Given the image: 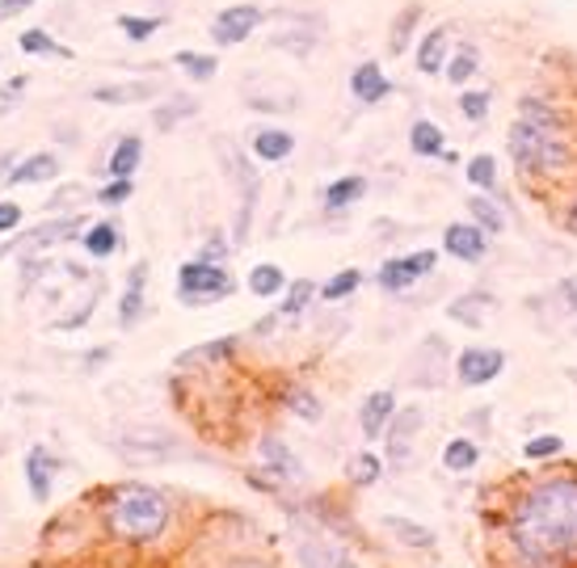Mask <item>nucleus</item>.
<instances>
[{"label":"nucleus","instance_id":"11","mask_svg":"<svg viewBox=\"0 0 577 568\" xmlns=\"http://www.w3.org/2000/svg\"><path fill=\"white\" fill-rule=\"evenodd\" d=\"M115 450L127 455L131 463H165V459L182 455V443L173 434H119Z\"/></svg>","mask_w":577,"mask_h":568},{"label":"nucleus","instance_id":"1","mask_svg":"<svg viewBox=\"0 0 577 568\" xmlns=\"http://www.w3.org/2000/svg\"><path fill=\"white\" fill-rule=\"evenodd\" d=\"M505 539L527 565L577 560V472L540 476L505 505Z\"/></svg>","mask_w":577,"mask_h":568},{"label":"nucleus","instance_id":"14","mask_svg":"<svg viewBox=\"0 0 577 568\" xmlns=\"http://www.w3.org/2000/svg\"><path fill=\"white\" fill-rule=\"evenodd\" d=\"M396 417V392L392 387H380V392H367L359 404V429L367 443H380Z\"/></svg>","mask_w":577,"mask_h":568},{"label":"nucleus","instance_id":"35","mask_svg":"<svg viewBox=\"0 0 577 568\" xmlns=\"http://www.w3.org/2000/svg\"><path fill=\"white\" fill-rule=\"evenodd\" d=\"M477 72H481V51L472 47V43H464V47L451 51V59H447L443 76H447V85H459V89H464Z\"/></svg>","mask_w":577,"mask_h":568},{"label":"nucleus","instance_id":"23","mask_svg":"<svg viewBox=\"0 0 577 568\" xmlns=\"http://www.w3.org/2000/svg\"><path fill=\"white\" fill-rule=\"evenodd\" d=\"M144 291H148V261H140V265L127 270V286H122V299H119L122 329H131V325L144 316Z\"/></svg>","mask_w":577,"mask_h":568},{"label":"nucleus","instance_id":"17","mask_svg":"<svg viewBox=\"0 0 577 568\" xmlns=\"http://www.w3.org/2000/svg\"><path fill=\"white\" fill-rule=\"evenodd\" d=\"M55 472H59V459L51 455L47 447H30L25 450V489L39 505L51 501V489H55Z\"/></svg>","mask_w":577,"mask_h":568},{"label":"nucleus","instance_id":"27","mask_svg":"<svg viewBox=\"0 0 577 568\" xmlns=\"http://www.w3.org/2000/svg\"><path fill=\"white\" fill-rule=\"evenodd\" d=\"M489 308H493V295H489V291H468V295H459L456 304H447V316H451L456 325H464V329H481Z\"/></svg>","mask_w":577,"mask_h":568},{"label":"nucleus","instance_id":"5","mask_svg":"<svg viewBox=\"0 0 577 568\" xmlns=\"http://www.w3.org/2000/svg\"><path fill=\"white\" fill-rule=\"evenodd\" d=\"M237 291V278L219 265V261L194 258L177 270V299L186 308H207V304H224Z\"/></svg>","mask_w":577,"mask_h":568},{"label":"nucleus","instance_id":"41","mask_svg":"<svg viewBox=\"0 0 577 568\" xmlns=\"http://www.w3.org/2000/svg\"><path fill=\"white\" fill-rule=\"evenodd\" d=\"M161 25H165V18H156V13H122L119 18V34H127L131 43H148L152 34H161Z\"/></svg>","mask_w":577,"mask_h":568},{"label":"nucleus","instance_id":"25","mask_svg":"<svg viewBox=\"0 0 577 568\" xmlns=\"http://www.w3.org/2000/svg\"><path fill=\"white\" fill-rule=\"evenodd\" d=\"M325 211H350L355 203H362L367 198V177L362 173H346V177H334L329 186H325Z\"/></svg>","mask_w":577,"mask_h":568},{"label":"nucleus","instance_id":"46","mask_svg":"<svg viewBox=\"0 0 577 568\" xmlns=\"http://www.w3.org/2000/svg\"><path fill=\"white\" fill-rule=\"evenodd\" d=\"M85 198H89V194H85V186H59L55 189V194H51V211L59 215H73V211H80V207H85Z\"/></svg>","mask_w":577,"mask_h":568},{"label":"nucleus","instance_id":"8","mask_svg":"<svg viewBox=\"0 0 577 568\" xmlns=\"http://www.w3.org/2000/svg\"><path fill=\"white\" fill-rule=\"evenodd\" d=\"M85 215L73 211V215H51L43 219L39 228H30L22 240H13V244H0V253H9V249H22V253H47L51 244H64V240H76L85 237Z\"/></svg>","mask_w":577,"mask_h":568},{"label":"nucleus","instance_id":"49","mask_svg":"<svg viewBox=\"0 0 577 568\" xmlns=\"http://www.w3.org/2000/svg\"><path fill=\"white\" fill-rule=\"evenodd\" d=\"M39 0H0V22H13V18H22L30 13Z\"/></svg>","mask_w":577,"mask_h":568},{"label":"nucleus","instance_id":"15","mask_svg":"<svg viewBox=\"0 0 577 568\" xmlns=\"http://www.w3.org/2000/svg\"><path fill=\"white\" fill-rule=\"evenodd\" d=\"M346 89H350V97H355L359 106H380V101L392 97V80H388V72L380 68L375 59H362L359 68L350 72Z\"/></svg>","mask_w":577,"mask_h":568},{"label":"nucleus","instance_id":"20","mask_svg":"<svg viewBox=\"0 0 577 568\" xmlns=\"http://www.w3.org/2000/svg\"><path fill=\"white\" fill-rule=\"evenodd\" d=\"M241 350V332H228V337H216V341H203L186 354H177V371H194V367H219Z\"/></svg>","mask_w":577,"mask_h":568},{"label":"nucleus","instance_id":"47","mask_svg":"<svg viewBox=\"0 0 577 568\" xmlns=\"http://www.w3.org/2000/svg\"><path fill=\"white\" fill-rule=\"evenodd\" d=\"M228 253H232V244L224 240V232H211V237L198 244V258H203V261H219V265H224V261H228Z\"/></svg>","mask_w":577,"mask_h":568},{"label":"nucleus","instance_id":"7","mask_svg":"<svg viewBox=\"0 0 577 568\" xmlns=\"http://www.w3.org/2000/svg\"><path fill=\"white\" fill-rule=\"evenodd\" d=\"M265 22V9L253 4V0H241V4H228L211 18V43L216 47H241L244 39H253Z\"/></svg>","mask_w":577,"mask_h":568},{"label":"nucleus","instance_id":"55","mask_svg":"<svg viewBox=\"0 0 577 568\" xmlns=\"http://www.w3.org/2000/svg\"><path fill=\"white\" fill-rule=\"evenodd\" d=\"M244 568H258V565H244Z\"/></svg>","mask_w":577,"mask_h":568},{"label":"nucleus","instance_id":"9","mask_svg":"<svg viewBox=\"0 0 577 568\" xmlns=\"http://www.w3.org/2000/svg\"><path fill=\"white\" fill-rule=\"evenodd\" d=\"M505 371V350L498 346H468L456 358V379L464 387H485Z\"/></svg>","mask_w":577,"mask_h":568},{"label":"nucleus","instance_id":"30","mask_svg":"<svg viewBox=\"0 0 577 568\" xmlns=\"http://www.w3.org/2000/svg\"><path fill=\"white\" fill-rule=\"evenodd\" d=\"M422 18H426L422 4H405V9L392 18V30H388V51H392V55H405V51H410L413 30L422 25Z\"/></svg>","mask_w":577,"mask_h":568},{"label":"nucleus","instance_id":"29","mask_svg":"<svg viewBox=\"0 0 577 568\" xmlns=\"http://www.w3.org/2000/svg\"><path fill=\"white\" fill-rule=\"evenodd\" d=\"M18 47L25 51V55H43V59H73V47H64L51 30H43V25H30V30H22L18 34Z\"/></svg>","mask_w":577,"mask_h":568},{"label":"nucleus","instance_id":"37","mask_svg":"<svg viewBox=\"0 0 577 568\" xmlns=\"http://www.w3.org/2000/svg\"><path fill=\"white\" fill-rule=\"evenodd\" d=\"M316 295H320V286H316L313 278H295V283H287V291H283L279 316H283V320H287V316H304V312L313 308Z\"/></svg>","mask_w":577,"mask_h":568},{"label":"nucleus","instance_id":"54","mask_svg":"<svg viewBox=\"0 0 577 568\" xmlns=\"http://www.w3.org/2000/svg\"><path fill=\"white\" fill-rule=\"evenodd\" d=\"M9 106H13V101H0V114H4V110H9Z\"/></svg>","mask_w":577,"mask_h":568},{"label":"nucleus","instance_id":"56","mask_svg":"<svg viewBox=\"0 0 577 568\" xmlns=\"http://www.w3.org/2000/svg\"><path fill=\"white\" fill-rule=\"evenodd\" d=\"M0 64H4V59H0Z\"/></svg>","mask_w":577,"mask_h":568},{"label":"nucleus","instance_id":"22","mask_svg":"<svg viewBox=\"0 0 577 568\" xmlns=\"http://www.w3.org/2000/svg\"><path fill=\"white\" fill-rule=\"evenodd\" d=\"M253 156L262 161V165H283L291 152H295V135H291L287 127H262V131H253Z\"/></svg>","mask_w":577,"mask_h":568},{"label":"nucleus","instance_id":"12","mask_svg":"<svg viewBox=\"0 0 577 568\" xmlns=\"http://www.w3.org/2000/svg\"><path fill=\"white\" fill-rule=\"evenodd\" d=\"M426 426V413H422V404H405V408H396V417H392V426L384 434V447H388V459L392 463H405L413 450V438L422 434Z\"/></svg>","mask_w":577,"mask_h":568},{"label":"nucleus","instance_id":"31","mask_svg":"<svg viewBox=\"0 0 577 568\" xmlns=\"http://www.w3.org/2000/svg\"><path fill=\"white\" fill-rule=\"evenodd\" d=\"M477 463H481V447H477L468 434L447 438V447H443V468H447V472L464 476V472H472Z\"/></svg>","mask_w":577,"mask_h":568},{"label":"nucleus","instance_id":"13","mask_svg":"<svg viewBox=\"0 0 577 568\" xmlns=\"http://www.w3.org/2000/svg\"><path fill=\"white\" fill-rule=\"evenodd\" d=\"M161 94H165V80L144 76V80H110V85H97L89 97L101 101V106H140V101H156Z\"/></svg>","mask_w":577,"mask_h":568},{"label":"nucleus","instance_id":"43","mask_svg":"<svg viewBox=\"0 0 577 568\" xmlns=\"http://www.w3.org/2000/svg\"><path fill=\"white\" fill-rule=\"evenodd\" d=\"M131 194H135V177H106V186L94 194V203H101V207H122Z\"/></svg>","mask_w":577,"mask_h":568},{"label":"nucleus","instance_id":"24","mask_svg":"<svg viewBox=\"0 0 577 568\" xmlns=\"http://www.w3.org/2000/svg\"><path fill=\"white\" fill-rule=\"evenodd\" d=\"M144 168V140L140 135H122L115 148H110V156H106V177H135Z\"/></svg>","mask_w":577,"mask_h":568},{"label":"nucleus","instance_id":"21","mask_svg":"<svg viewBox=\"0 0 577 568\" xmlns=\"http://www.w3.org/2000/svg\"><path fill=\"white\" fill-rule=\"evenodd\" d=\"M80 249L94 261H110L122 249V223L119 219H97V223H89L85 237H80Z\"/></svg>","mask_w":577,"mask_h":568},{"label":"nucleus","instance_id":"50","mask_svg":"<svg viewBox=\"0 0 577 568\" xmlns=\"http://www.w3.org/2000/svg\"><path fill=\"white\" fill-rule=\"evenodd\" d=\"M556 299H560V308L565 312H577V274H569L565 283L556 286Z\"/></svg>","mask_w":577,"mask_h":568},{"label":"nucleus","instance_id":"52","mask_svg":"<svg viewBox=\"0 0 577 568\" xmlns=\"http://www.w3.org/2000/svg\"><path fill=\"white\" fill-rule=\"evenodd\" d=\"M560 223H565V232H569V237H577V194L569 198V203H565V211H560Z\"/></svg>","mask_w":577,"mask_h":568},{"label":"nucleus","instance_id":"6","mask_svg":"<svg viewBox=\"0 0 577 568\" xmlns=\"http://www.w3.org/2000/svg\"><path fill=\"white\" fill-rule=\"evenodd\" d=\"M434 265H438V253L434 249H417V253H401V258H388L380 270H375V286L388 291V295H405L422 278H431Z\"/></svg>","mask_w":577,"mask_h":568},{"label":"nucleus","instance_id":"10","mask_svg":"<svg viewBox=\"0 0 577 568\" xmlns=\"http://www.w3.org/2000/svg\"><path fill=\"white\" fill-rule=\"evenodd\" d=\"M489 232L485 228H477L472 219H459V223H447L443 228V253L447 258L464 261V265H481L485 258H489Z\"/></svg>","mask_w":577,"mask_h":568},{"label":"nucleus","instance_id":"39","mask_svg":"<svg viewBox=\"0 0 577 568\" xmlns=\"http://www.w3.org/2000/svg\"><path fill=\"white\" fill-rule=\"evenodd\" d=\"M362 286V270H337L334 278H325L320 283V304H341V299H350L355 291Z\"/></svg>","mask_w":577,"mask_h":568},{"label":"nucleus","instance_id":"38","mask_svg":"<svg viewBox=\"0 0 577 568\" xmlns=\"http://www.w3.org/2000/svg\"><path fill=\"white\" fill-rule=\"evenodd\" d=\"M283 404H287V413H295V417H300V422H308V426H316V422L325 417V404H320V396L308 392V387H300V383L283 392Z\"/></svg>","mask_w":577,"mask_h":568},{"label":"nucleus","instance_id":"19","mask_svg":"<svg viewBox=\"0 0 577 568\" xmlns=\"http://www.w3.org/2000/svg\"><path fill=\"white\" fill-rule=\"evenodd\" d=\"M59 156L55 152H30L25 161L9 168V177H4V186H43V182H59Z\"/></svg>","mask_w":577,"mask_h":568},{"label":"nucleus","instance_id":"40","mask_svg":"<svg viewBox=\"0 0 577 568\" xmlns=\"http://www.w3.org/2000/svg\"><path fill=\"white\" fill-rule=\"evenodd\" d=\"M380 476H384V459H380V455H371V450L355 455V459H350V468H346V480H350V484H359V489H371Z\"/></svg>","mask_w":577,"mask_h":568},{"label":"nucleus","instance_id":"3","mask_svg":"<svg viewBox=\"0 0 577 568\" xmlns=\"http://www.w3.org/2000/svg\"><path fill=\"white\" fill-rule=\"evenodd\" d=\"M173 505L161 489H152L144 480H127L119 489H110L106 498V526L122 544H152L165 535Z\"/></svg>","mask_w":577,"mask_h":568},{"label":"nucleus","instance_id":"42","mask_svg":"<svg viewBox=\"0 0 577 568\" xmlns=\"http://www.w3.org/2000/svg\"><path fill=\"white\" fill-rule=\"evenodd\" d=\"M464 177L481 189V194H493V189H498V156H489V152L472 156L468 168H464Z\"/></svg>","mask_w":577,"mask_h":568},{"label":"nucleus","instance_id":"53","mask_svg":"<svg viewBox=\"0 0 577 568\" xmlns=\"http://www.w3.org/2000/svg\"><path fill=\"white\" fill-rule=\"evenodd\" d=\"M13 165H18V156H13V152H0V186H4V177H9Z\"/></svg>","mask_w":577,"mask_h":568},{"label":"nucleus","instance_id":"44","mask_svg":"<svg viewBox=\"0 0 577 568\" xmlns=\"http://www.w3.org/2000/svg\"><path fill=\"white\" fill-rule=\"evenodd\" d=\"M560 450H565V438H560V434H535V438L523 443V455H527L531 463H540V459H556Z\"/></svg>","mask_w":577,"mask_h":568},{"label":"nucleus","instance_id":"51","mask_svg":"<svg viewBox=\"0 0 577 568\" xmlns=\"http://www.w3.org/2000/svg\"><path fill=\"white\" fill-rule=\"evenodd\" d=\"M110 358H115V346H97V350H89V354H85V371H94V367L110 362Z\"/></svg>","mask_w":577,"mask_h":568},{"label":"nucleus","instance_id":"36","mask_svg":"<svg viewBox=\"0 0 577 568\" xmlns=\"http://www.w3.org/2000/svg\"><path fill=\"white\" fill-rule=\"evenodd\" d=\"M384 531H388V535H396V539H401L405 547H417V551H431V547H434V531H431V526H422V522H410V518H396V514H388Z\"/></svg>","mask_w":577,"mask_h":568},{"label":"nucleus","instance_id":"26","mask_svg":"<svg viewBox=\"0 0 577 568\" xmlns=\"http://www.w3.org/2000/svg\"><path fill=\"white\" fill-rule=\"evenodd\" d=\"M410 152L413 156H422V161H443V156H447V135H443V127L431 119H413Z\"/></svg>","mask_w":577,"mask_h":568},{"label":"nucleus","instance_id":"18","mask_svg":"<svg viewBox=\"0 0 577 568\" xmlns=\"http://www.w3.org/2000/svg\"><path fill=\"white\" fill-rule=\"evenodd\" d=\"M258 455H262L265 472H274L279 480H304V459L295 455V450L279 438V434H262V443H258Z\"/></svg>","mask_w":577,"mask_h":568},{"label":"nucleus","instance_id":"48","mask_svg":"<svg viewBox=\"0 0 577 568\" xmlns=\"http://www.w3.org/2000/svg\"><path fill=\"white\" fill-rule=\"evenodd\" d=\"M22 228V203H0V237Z\"/></svg>","mask_w":577,"mask_h":568},{"label":"nucleus","instance_id":"4","mask_svg":"<svg viewBox=\"0 0 577 568\" xmlns=\"http://www.w3.org/2000/svg\"><path fill=\"white\" fill-rule=\"evenodd\" d=\"M219 156H224V173L228 182L237 186V223H232V244H244L249 232H253V215H258V194H262V177L253 161L244 156L237 143H219Z\"/></svg>","mask_w":577,"mask_h":568},{"label":"nucleus","instance_id":"28","mask_svg":"<svg viewBox=\"0 0 577 568\" xmlns=\"http://www.w3.org/2000/svg\"><path fill=\"white\" fill-rule=\"evenodd\" d=\"M287 270L283 265H274V261H262V265H253L249 270V278H244V286H249V295H258V299H279L283 291H287Z\"/></svg>","mask_w":577,"mask_h":568},{"label":"nucleus","instance_id":"34","mask_svg":"<svg viewBox=\"0 0 577 568\" xmlns=\"http://www.w3.org/2000/svg\"><path fill=\"white\" fill-rule=\"evenodd\" d=\"M173 68L177 72H186L190 80H198V85H207V80H216V72H219V59L211 55V51H177L173 55Z\"/></svg>","mask_w":577,"mask_h":568},{"label":"nucleus","instance_id":"2","mask_svg":"<svg viewBox=\"0 0 577 568\" xmlns=\"http://www.w3.org/2000/svg\"><path fill=\"white\" fill-rule=\"evenodd\" d=\"M505 152L523 182H560L577 156L569 114L553 97L523 94L514 106V122L505 131Z\"/></svg>","mask_w":577,"mask_h":568},{"label":"nucleus","instance_id":"33","mask_svg":"<svg viewBox=\"0 0 577 568\" xmlns=\"http://www.w3.org/2000/svg\"><path fill=\"white\" fill-rule=\"evenodd\" d=\"M198 114V97L182 94V97H168V101H156V110H152V122H156V131H173L177 122H186Z\"/></svg>","mask_w":577,"mask_h":568},{"label":"nucleus","instance_id":"45","mask_svg":"<svg viewBox=\"0 0 577 568\" xmlns=\"http://www.w3.org/2000/svg\"><path fill=\"white\" fill-rule=\"evenodd\" d=\"M489 101H493L489 89H464V94H459V114L468 122H485L489 119Z\"/></svg>","mask_w":577,"mask_h":568},{"label":"nucleus","instance_id":"16","mask_svg":"<svg viewBox=\"0 0 577 568\" xmlns=\"http://www.w3.org/2000/svg\"><path fill=\"white\" fill-rule=\"evenodd\" d=\"M447 59H451V25H431L413 47V64L422 76H438L447 68Z\"/></svg>","mask_w":577,"mask_h":568},{"label":"nucleus","instance_id":"32","mask_svg":"<svg viewBox=\"0 0 577 568\" xmlns=\"http://www.w3.org/2000/svg\"><path fill=\"white\" fill-rule=\"evenodd\" d=\"M468 219H472L477 228H485L489 237H502L505 232V211L489 198V194H481V189L468 198Z\"/></svg>","mask_w":577,"mask_h":568}]
</instances>
